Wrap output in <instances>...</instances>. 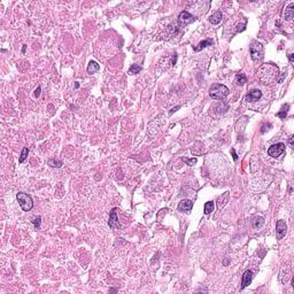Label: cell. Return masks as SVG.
<instances>
[{
    "label": "cell",
    "instance_id": "277c9868",
    "mask_svg": "<svg viewBox=\"0 0 294 294\" xmlns=\"http://www.w3.org/2000/svg\"><path fill=\"white\" fill-rule=\"evenodd\" d=\"M230 105L225 101H218L216 104H214L209 109V115L210 116H219V115H223L228 112Z\"/></svg>",
    "mask_w": 294,
    "mask_h": 294
},
{
    "label": "cell",
    "instance_id": "9a60e30c",
    "mask_svg": "<svg viewBox=\"0 0 294 294\" xmlns=\"http://www.w3.org/2000/svg\"><path fill=\"white\" fill-rule=\"evenodd\" d=\"M214 44V41L211 40V39H206V40H202V41H200L199 44L194 47V51L195 52H200L201 49H206L207 46H211V45Z\"/></svg>",
    "mask_w": 294,
    "mask_h": 294
},
{
    "label": "cell",
    "instance_id": "9c48e42d",
    "mask_svg": "<svg viewBox=\"0 0 294 294\" xmlns=\"http://www.w3.org/2000/svg\"><path fill=\"white\" fill-rule=\"evenodd\" d=\"M286 232H287V225H286L285 221H283V219L277 221V224H276V233H277L278 240H280V239H283V238L285 237Z\"/></svg>",
    "mask_w": 294,
    "mask_h": 294
},
{
    "label": "cell",
    "instance_id": "7a4b0ae2",
    "mask_svg": "<svg viewBox=\"0 0 294 294\" xmlns=\"http://www.w3.org/2000/svg\"><path fill=\"white\" fill-rule=\"evenodd\" d=\"M229 93L230 90L223 84H214L209 90V96L214 100H224Z\"/></svg>",
    "mask_w": 294,
    "mask_h": 294
},
{
    "label": "cell",
    "instance_id": "83f0119b",
    "mask_svg": "<svg viewBox=\"0 0 294 294\" xmlns=\"http://www.w3.org/2000/svg\"><path fill=\"white\" fill-rule=\"evenodd\" d=\"M269 128H271V124H269V123H268L266 125H263V126H262L261 132H262V133H264L266 131H268V130H269Z\"/></svg>",
    "mask_w": 294,
    "mask_h": 294
},
{
    "label": "cell",
    "instance_id": "f546056e",
    "mask_svg": "<svg viewBox=\"0 0 294 294\" xmlns=\"http://www.w3.org/2000/svg\"><path fill=\"white\" fill-rule=\"evenodd\" d=\"M179 108H181V106H176V107H173V108L171 109V110H170L169 115H173V114L175 113V112H177V110H178Z\"/></svg>",
    "mask_w": 294,
    "mask_h": 294
},
{
    "label": "cell",
    "instance_id": "836d02e7",
    "mask_svg": "<svg viewBox=\"0 0 294 294\" xmlns=\"http://www.w3.org/2000/svg\"><path fill=\"white\" fill-rule=\"evenodd\" d=\"M176 60H177V55H176V54H173V60H171V65H175V63H176Z\"/></svg>",
    "mask_w": 294,
    "mask_h": 294
},
{
    "label": "cell",
    "instance_id": "7c38bea8",
    "mask_svg": "<svg viewBox=\"0 0 294 294\" xmlns=\"http://www.w3.org/2000/svg\"><path fill=\"white\" fill-rule=\"evenodd\" d=\"M253 280V272L250 270H247L242 275V280H241V290H244L245 287L250 285V283Z\"/></svg>",
    "mask_w": 294,
    "mask_h": 294
},
{
    "label": "cell",
    "instance_id": "f1b7e54d",
    "mask_svg": "<svg viewBox=\"0 0 294 294\" xmlns=\"http://www.w3.org/2000/svg\"><path fill=\"white\" fill-rule=\"evenodd\" d=\"M40 92H41V87L40 86H38V87L35 90V97H37V98L39 97V96H40Z\"/></svg>",
    "mask_w": 294,
    "mask_h": 294
},
{
    "label": "cell",
    "instance_id": "44dd1931",
    "mask_svg": "<svg viewBox=\"0 0 294 294\" xmlns=\"http://www.w3.org/2000/svg\"><path fill=\"white\" fill-rule=\"evenodd\" d=\"M288 109H290V105L288 104H286L285 106H283L282 109H280V112H278L277 113V116L280 117V118H285L286 115H287V112H288Z\"/></svg>",
    "mask_w": 294,
    "mask_h": 294
},
{
    "label": "cell",
    "instance_id": "4dcf8cb0",
    "mask_svg": "<svg viewBox=\"0 0 294 294\" xmlns=\"http://www.w3.org/2000/svg\"><path fill=\"white\" fill-rule=\"evenodd\" d=\"M231 153H232V156H233V160H234V161H237V160H238V155H237V154H236V151H234L233 148L231 149Z\"/></svg>",
    "mask_w": 294,
    "mask_h": 294
},
{
    "label": "cell",
    "instance_id": "d6986e66",
    "mask_svg": "<svg viewBox=\"0 0 294 294\" xmlns=\"http://www.w3.org/2000/svg\"><path fill=\"white\" fill-rule=\"evenodd\" d=\"M263 224H264V218L263 217H255L252 221V226L254 229H260L261 226H263Z\"/></svg>",
    "mask_w": 294,
    "mask_h": 294
},
{
    "label": "cell",
    "instance_id": "cb8c5ba5",
    "mask_svg": "<svg viewBox=\"0 0 294 294\" xmlns=\"http://www.w3.org/2000/svg\"><path fill=\"white\" fill-rule=\"evenodd\" d=\"M141 70V67L138 65H132L131 67L129 68V74H131V75H136V74H138L139 71Z\"/></svg>",
    "mask_w": 294,
    "mask_h": 294
},
{
    "label": "cell",
    "instance_id": "d590c367",
    "mask_svg": "<svg viewBox=\"0 0 294 294\" xmlns=\"http://www.w3.org/2000/svg\"><path fill=\"white\" fill-rule=\"evenodd\" d=\"M228 263H229V261H228V260H224V262H223V264H224V266H226Z\"/></svg>",
    "mask_w": 294,
    "mask_h": 294
},
{
    "label": "cell",
    "instance_id": "8992f818",
    "mask_svg": "<svg viewBox=\"0 0 294 294\" xmlns=\"http://www.w3.org/2000/svg\"><path fill=\"white\" fill-rule=\"evenodd\" d=\"M195 21H197V17L193 16L192 14H190V13L186 12V11L181 12L179 13V15H178V22H179V24H181V27L189 25V24H191V23L195 22Z\"/></svg>",
    "mask_w": 294,
    "mask_h": 294
},
{
    "label": "cell",
    "instance_id": "6da1fadb",
    "mask_svg": "<svg viewBox=\"0 0 294 294\" xmlns=\"http://www.w3.org/2000/svg\"><path fill=\"white\" fill-rule=\"evenodd\" d=\"M258 74H260L258 75L260 79H262L266 83H270V82L274 81L275 78H277L278 74H279V69H278L277 66L266 63V65L262 66L261 68L258 69Z\"/></svg>",
    "mask_w": 294,
    "mask_h": 294
},
{
    "label": "cell",
    "instance_id": "e0dca14e",
    "mask_svg": "<svg viewBox=\"0 0 294 294\" xmlns=\"http://www.w3.org/2000/svg\"><path fill=\"white\" fill-rule=\"evenodd\" d=\"M99 69H100V66L98 65V62H96V61H91V62L89 63V66H87V73L92 75V74L99 71Z\"/></svg>",
    "mask_w": 294,
    "mask_h": 294
},
{
    "label": "cell",
    "instance_id": "4316f807",
    "mask_svg": "<svg viewBox=\"0 0 294 294\" xmlns=\"http://www.w3.org/2000/svg\"><path fill=\"white\" fill-rule=\"evenodd\" d=\"M40 222H41V217H40V216H38V217H36L35 219H33L32 223H33V225L36 226V228H39V226H40Z\"/></svg>",
    "mask_w": 294,
    "mask_h": 294
},
{
    "label": "cell",
    "instance_id": "30bf717a",
    "mask_svg": "<svg viewBox=\"0 0 294 294\" xmlns=\"http://www.w3.org/2000/svg\"><path fill=\"white\" fill-rule=\"evenodd\" d=\"M192 208H193V202L191 201V200H181L179 203H178V207L177 209L179 210V211H183V213H190L191 210H192Z\"/></svg>",
    "mask_w": 294,
    "mask_h": 294
},
{
    "label": "cell",
    "instance_id": "5bb4252c",
    "mask_svg": "<svg viewBox=\"0 0 294 294\" xmlns=\"http://www.w3.org/2000/svg\"><path fill=\"white\" fill-rule=\"evenodd\" d=\"M247 122H248V117H247V116H241V117H240V118L238 120L237 123H236V131H237L238 133H241L242 131L245 130Z\"/></svg>",
    "mask_w": 294,
    "mask_h": 294
},
{
    "label": "cell",
    "instance_id": "4fadbf2b",
    "mask_svg": "<svg viewBox=\"0 0 294 294\" xmlns=\"http://www.w3.org/2000/svg\"><path fill=\"white\" fill-rule=\"evenodd\" d=\"M282 16L287 21H291L294 17V2L290 4L286 8H284L282 13Z\"/></svg>",
    "mask_w": 294,
    "mask_h": 294
},
{
    "label": "cell",
    "instance_id": "2e32d148",
    "mask_svg": "<svg viewBox=\"0 0 294 294\" xmlns=\"http://www.w3.org/2000/svg\"><path fill=\"white\" fill-rule=\"evenodd\" d=\"M222 17H223V14H222V12L218 11V12L214 13L213 15L209 17V22L211 24H218L222 21Z\"/></svg>",
    "mask_w": 294,
    "mask_h": 294
},
{
    "label": "cell",
    "instance_id": "484cf974",
    "mask_svg": "<svg viewBox=\"0 0 294 294\" xmlns=\"http://www.w3.org/2000/svg\"><path fill=\"white\" fill-rule=\"evenodd\" d=\"M246 29V20L242 22V23H239V24L237 25V29H236V32H241V31H244Z\"/></svg>",
    "mask_w": 294,
    "mask_h": 294
},
{
    "label": "cell",
    "instance_id": "3957f363",
    "mask_svg": "<svg viewBox=\"0 0 294 294\" xmlns=\"http://www.w3.org/2000/svg\"><path fill=\"white\" fill-rule=\"evenodd\" d=\"M16 199H17L19 205L21 206V208L24 210V211H29V210L32 209L33 201H32V198L30 197L29 194L20 192V193L16 194Z\"/></svg>",
    "mask_w": 294,
    "mask_h": 294
},
{
    "label": "cell",
    "instance_id": "5b68a950",
    "mask_svg": "<svg viewBox=\"0 0 294 294\" xmlns=\"http://www.w3.org/2000/svg\"><path fill=\"white\" fill-rule=\"evenodd\" d=\"M250 51V55H252V59L254 61H260L263 59L264 57V49H263V45L258 41H253L250 44L249 47Z\"/></svg>",
    "mask_w": 294,
    "mask_h": 294
},
{
    "label": "cell",
    "instance_id": "7402d4cb",
    "mask_svg": "<svg viewBox=\"0 0 294 294\" xmlns=\"http://www.w3.org/2000/svg\"><path fill=\"white\" fill-rule=\"evenodd\" d=\"M213 210H214V201L206 202L205 203V214L206 215H209Z\"/></svg>",
    "mask_w": 294,
    "mask_h": 294
},
{
    "label": "cell",
    "instance_id": "8d00e7d4",
    "mask_svg": "<svg viewBox=\"0 0 294 294\" xmlns=\"http://www.w3.org/2000/svg\"><path fill=\"white\" fill-rule=\"evenodd\" d=\"M75 87H76V89H78V87H79V84H78L77 82H76V84H75Z\"/></svg>",
    "mask_w": 294,
    "mask_h": 294
},
{
    "label": "cell",
    "instance_id": "ffe728a7",
    "mask_svg": "<svg viewBox=\"0 0 294 294\" xmlns=\"http://www.w3.org/2000/svg\"><path fill=\"white\" fill-rule=\"evenodd\" d=\"M47 164L49 167H52V168H60V167L63 165V162L60 161V160H55V159H49L47 161Z\"/></svg>",
    "mask_w": 294,
    "mask_h": 294
},
{
    "label": "cell",
    "instance_id": "603a6c76",
    "mask_svg": "<svg viewBox=\"0 0 294 294\" xmlns=\"http://www.w3.org/2000/svg\"><path fill=\"white\" fill-rule=\"evenodd\" d=\"M28 154H29V148L28 147H24V148L22 149V153H21V155H20L19 162H20V163L24 162L25 160H27V157H28Z\"/></svg>",
    "mask_w": 294,
    "mask_h": 294
},
{
    "label": "cell",
    "instance_id": "ba28073f",
    "mask_svg": "<svg viewBox=\"0 0 294 294\" xmlns=\"http://www.w3.org/2000/svg\"><path fill=\"white\" fill-rule=\"evenodd\" d=\"M284 151H285V144L284 143H278V144L270 146L268 148V154L272 157H278L284 153Z\"/></svg>",
    "mask_w": 294,
    "mask_h": 294
},
{
    "label": "cell",
    "instance_id": "ac0fdd59",
    "mask_svg": "<svg viewBox=\"0 0 294 294\" xmlns=\"http://www.w3.org/2000/svg\"><path fill=\"white\" fill-rule=\"evenodd\" d=\"M246 83H247V77H246L245 74H237V76H236V84L239 85V86H242Z\"/></svg>",
    "mask_w": 294,
    "mask_h": 294
},
{
    "label": "cell",
    "instance_id": "1f68e13d",
    "mask_svg": "<svg viewBox=\"0 0 294 294\" xmlns=\"http://www.w3.org/2000/svg\"><path fill=\"white\" fill-rule=\"evenodd\" d=\"M293 139H294V137H293V136H292V137H290V140H288V141H290V146H291V147H292V148H294V143H293Z\"/></svg>",
    "mask_w": 294,
    "mask_h": 294
},
{
    "label": "cell",
    "instance_id": "d4e9b609",
    "mask_svg": "<svg viewBox=\"0 0 294 294\" xmlns=\"http://www.w3.org/2000/svg\"><path fill=\"white\" fill-rule=\"evenodd\" d=\"M181 160H183V161L185 162V163H186V164H187V165H191V167H192V165H194V164H197V161H198V160H197V159H195V157H192V159H187V157H183Z\"/></svg>",
    "mask_w": 294,
    "mask_h": 294
},
{
    "label": "cell",
    "instance_id": "52a82bcc",
    "mask_svg": "<svg viewBox=\"0 0 294 294\" xmlns=\"http://www.w3.org/2000/svg\"><path fill=\"white\" fill-rule=\"evenodd\" d=\"M108 225L110 229H113V230H121L122 229V225L120 224L118 218H117V208H113V209L110 210L109 219H108Z\"/></svg>",
    "mask_w": 294,
    "mask_h": 294
},
{
    "label": "cell",
    "instance_id": "e575fe53",
    "mask_svg": "<svg viewBox=\"0 0 294 294\" xmlns=\"http://www.w3.org/2000/svg\"><path fill=\"white\" fill-rule=\"evenodd\" d=\"M109 292H110V293H116L117 290H116V288H110V290H109Z\"/></svg>",
    "mask_w": 294,
    "mask_h": 294
},
{
    "label": "cell",
    "instance_id": "8fae6325",
    "mask_svg": "<svg viewBox=\"0 0 294 294\" xmlns=\"http://www.w3.org/2000/svg\"><path fill=\"white\" fill-rule=\"evenodd\" d=\"M261 97H262V92L260 90H252L245 97V100L247 101V102H255V101L260 100Z\"/></svg>",
    "mask_w": 294,
    "mask_h": 294
},
{
    "label": "cell",
    "instance_id": "d6a6232c",
    "mask_svg": "<svg viewBox=\"0 0 294 294\" xmlns=\"http://www.w3.org/2000/svg\"><path fill=\"white\" fill-rule=\"evenodd\" d=\"M288 59H290V62H293V61H294V54H293V53H290V54H288Z\"/></svg>",
    "mask_w": 294,
    "mask_h": 294
}]
</instances>
